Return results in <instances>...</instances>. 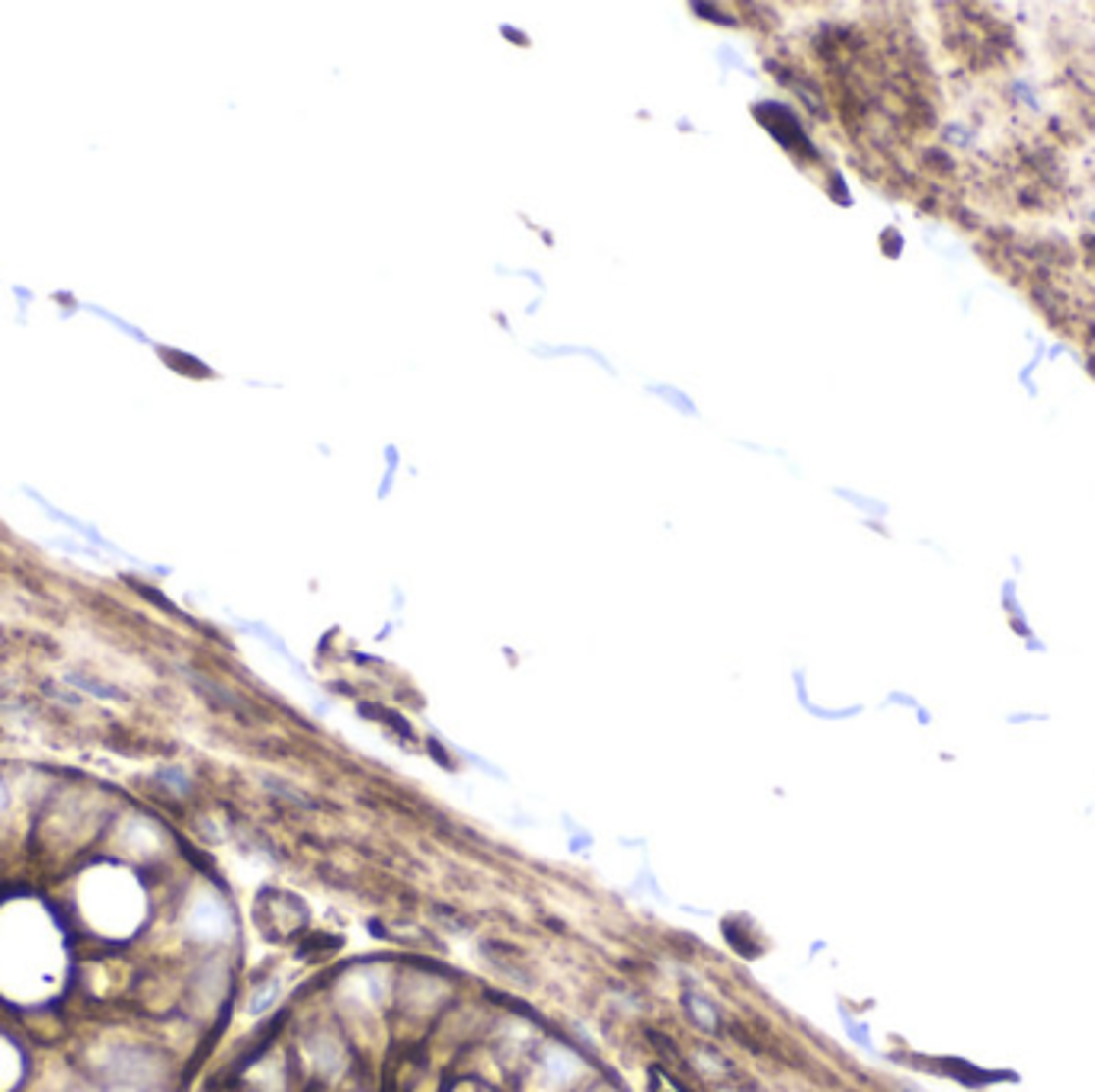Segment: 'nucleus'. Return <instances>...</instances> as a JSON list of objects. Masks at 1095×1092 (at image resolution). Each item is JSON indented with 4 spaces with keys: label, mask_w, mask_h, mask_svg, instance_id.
Instances as JSON below:
<instances>
[{
    "label": "nucleus",
    "mask_w": 1095,
    "mask_h": 1092,
    "mask_svg": "<svg viewBox=\"0 0 1095 1092\" xmlns=\"http://www.w3.org/2000/svg\"><path fill=\"white\" fill-rule=\"evenodd\" d=\"M686 1010L692 1015V1022H696L702 1031H714L717 1028V1013H714V1006L704 1000V997H696V993H689V997H686Z\"/></svg>",
    "instance_id": "3"
},
{
    "label": "nucleus",
    "mask_w": 1095,
    "mask_h": 1092,
    "mask_svg": "<svg viewBox=\"0 0 1095 1092\" xmlns=\"http://www.w3.org/2000/svg\"><path fill=\"white\" fill-rule=\"evenodd\" d=\"M0 805H4V792H0Z\"/></svg>",
    "instance_id": "5"
},
{
    "label": "nucleus",
    "mask_w": 1095,
    "mask_h": 1092,
    "mask_svg": "<svg viewBox=\"0 0 1095 1092\" xmlns=\"http://www.w3.org/2000/svg\"><path fill=\"white\" fill-rule=\"evenodd\" d=\"M583 1064L574 1051H567L561 1045H548L539 1058V1076L542 1083L548 1086V1092H557V1089H567L574 1079L580 1076Z\"/></svg>",
    "instance_id": "1"
},
{
    "label": "nucleus",
    "mask_w": 1095,
    "mask_h": 1092,
    "mask_svg": "<svg viewBox=\"0 0 1095 1092\" xmlns=\"http://www.w3.org/2000/svg\"><path fill=\"white\" fill-rule=\"evenodd\" d=\"M273 1000H276V984L260 987V990L250 997V1013H263V1010H270V1003H273Z\"/></svg>",
    "instance_id": "4"
},
{
    "label": "nucleus",
    "mask_w": 1095,
    "mask_h": 1092,
    "mask_svg": "<svg viewBox=\"0 0 1095 1092\" xmlns=\"http://www.w3.org/2000/svg\"><path fill=\"white\" fill-rule=\"evenodd\" d=\"M189 926L196 936L202 939H218L225 936L231 929V916H228V907L218 901V897H199L196 904H192V913H189Z\"/></svg>",
    "instance_id": "2"
}]
</instances>
